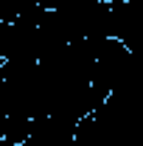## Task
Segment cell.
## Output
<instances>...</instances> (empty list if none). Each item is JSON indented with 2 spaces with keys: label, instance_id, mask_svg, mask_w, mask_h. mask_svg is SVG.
<instances>
[{
  "label": "cell",
  "instance_id": "cell-1",
  "mask_svg": "<svg viewBox=\"0 0 143 146\" xmlns=\"http://www.w3.org/2000/svg\"><path fill=\"white\" fill-rule=\"evenodd\" d=\"M34 6H39L36 0H0V20L3 23H17Z\"/></svg>",
  "mask_w": 143,
  "mask_h": 146
},
{
  "label": "cell",
  "instance_id": "cell-2",
  "mask_svg": "<svg viewBox=\"0 0 143 146\" xmlns=\"http://www.w3.org/2000/svg\"><path fill=\"white\" fill-rule=\"evenodd\" d=\"M0 68H3V56H0Z\"/></svg>",
  "mask_w": 143,
  "mask_h": 146
}]
</instances>
